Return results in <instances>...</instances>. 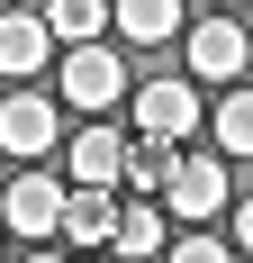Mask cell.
<instances>
[{
    "label": "cell",
    "instance_id": "cell-1",
    "mask_svg": "<svg viewBox=\"0 0 253 263\" xmlns=\"http://www.w3.org/2000/svg\"><path fill=\"white\" fill-rule=\"evenodd\" d=\"M190 127H199V82H190V73H154V82H136V136L181 145Z\"/></svg>",
    "mask_w": 253,
    "mask_h": 263
},
{
    "label": "cell",
    "instance_id": "cell-2",
    "mask_svg": "<svg viewBox=\"0 0 253 263\" xmlns=\"http://www.w3.org/2000/svg\"><path fill=\"white\" fill-rule=\"evenodd\" d=\"M126 100V64L109 46H64V109H81V118H100V109Z\"/></svg>",
    "mask_w": 253,
    "mask_h": 263
},
{
    "label": "cell",
    "instance_id": "cell-3",
    "mask_svg": "<svg viewBox=\"0 0 253 263\" xmlns=\"http://www.w3.org/2000/svg\"><path fill=\"white\" fill-rule=\"evenodd\" d=\"M126 163H136V145H126L118 127H100V118L64 136V173H73L81 191H118V182H126Z\"/></svg>",
    "mask_w": 253,
    "mask_h": 263
},
{
    "label": "cell",
    "instance_id": "cell-4",
    "mask_svg": "<svg viewBox=\"0 0 253 263\" xmlns=\"http://www.w3.org/2000/svg\"><path fill=\"white\" fill-rule=\"evenodd\" d=\"M54 136H64V109L46 100V91H9V100H0V155H46Z\"/></svg>",
    "mask_w": 253,
    "mask_h": 263
},
{
    "label": "cell",
    "instance_id": "cell-5",
    "mask_svg": "<svg viewBox=\"0 0 253 263\" xmlns=\"http://www.w3.org/2000/svg\"><path fill=\"white\" fill-rule=\"evenodd\" d=\"M64 200H73V182H54V173H18V182L0 191V218H9L18 236H54V227H64Z\"/></svg>",
    "mask_w": 253,
    "mask_h": 263
},
{
    "label": "cell",
    "instance_id": "cell-6",
    "mask_svg": "<svg viewBox=\"0 0 253 263\" xmlns=\"http://www.w3.org/2000/svg\"><path fill=\"white\" fill-rule=\"evenodd\" d=\"M226 200H235V191H226V163H208V155H181L172 191H163V209H172V218H199V227L226 209Z\"/></svg>",
    "mask_w": 253,
    "mask_h": 263
},
{
    "label": "cell",
    "instance_id": "cell-7",
    "mask_svg": "<svg viewBox=\"0 0 253 263\" xmlns=\"http://www.w3.org/2000/svg\"><path fill=\"white\" fill-rule=\"evenodd\" d=\"M46 64H54L46 9H0V73H46Z\"/></svg>",
    "mask_w": 253,
    "mask_h": 263
},
{
    "label": "cell",
    "instance_id": "cell-8",
    "mask_svg": "<svg viewBox=\"0 0 253 263\" xmlns=\"http://www.w3.org/2000/svg\"><path fill=\"white\" fill-rule=\"evenodd\" d=\"M244 54H253V36H244L235 18H199V27H190V73L235 82V73H244Z\"/></svg>",
    "mask_w": 253,
    "mask_h": 263
},
{
    "label": "cell",
    "instance_id": "cell-9",
    "mask_svg": "<svg viewBox=\"0 0 253 263\" xmlns=\"http://www.w3.org/2000/svg\"><path fill=\"white\" fill-rule=\"evenodd\" d=\"M118 218H126L118 191H81V182H73V200H64V236H73L81 254H100V245L118 236Z\"/></svg>",
    "mask_w": 253,
    "mask_h": 263
},
{
    "label": "cell",
    "instance_id": "cell-10",
    "mask_svg": "<svg viewBox=\"0 0 253 263\" xmlns=\"http://www.w3.org/2000/svg\"><path fill=\"white\" fill-rule=\"evenodd\" d=\"M172 209H154V200H136V209L118 218V236H109V254L118 263H145V254H172V227H163Z\"/></svg>",
    "mask_w": 253,
    "mask_h": 263
},
{
    "label": "cell",
    "instance_id": "cell-11",
    "mask_svg": "<svg viewBox=\"0 0 253 263\" xmlns=\"http://www.w3.org/2000/svg\"><path fill=\"white\" fill-rule=\"evenodd\" d=\"M54 46H100V27H118V0H46Z\"/></svg>",
    "mask_w": 253,
    "mask_h": 263
},
{
    "label": "cell",
    "instance_id": "cell-12",
    "mask_svg": "<svg viewBox=\"0 0 253 263\" xmlns=\"http://www.w3.org/2000/svg\"><path fill=\"white\" fill-rule=\"evenodd\" d=\"M118 36H126V46H163V36H181V0H118Z\"/></svg>",
    "mask_w": 253,
    "mask_h": 263
},
{
    "label": "cell",
    "instance_id": "cell-13",
    "mask_svg": "<svg viewBox=\"0 0 253 263\" xmlns=\"http://www.w3.org/2000/svg\"><path fill=\"white\" fill-rule=\"evenodd\" d=\"M172 173H181V155H172V145H154V136L136 145V163H126V182H136V200H163V191H172Z\"/></svg>",
    "mask_w": 253,
    "mask_h": 263
},
{
    "label": "cell",
    "instance_id": "cell-14",
    "mask_svg": "<svg viewBox=\"0 0 253 263\" xmlns=\"http://www.w3.org/2000/svg\"><path fill=\"white\" fill-rule=\"evenodd\" d=\"M217 145L226 155H253V91H226L217 100Z\"/></svg>",
    "mask_w": 253,
    "mask_h": 263
},
{
    "label": "cell",
    "instance_id": "cell-15",
    "mask_svg": "<svg viewBox=\"0 0 253 263\" xmlns=\"http://www.w3.org/2000/svg\"><path fill=\"white\" fill-rule=\"evenodd\" d=\"M163 263H235V254L208 236V227H190V236H172V254H163Z\"/></svg>",
    "mask_w": 253,
    "mask_h": 263
},
{
    "label": "cell",
    "instance_id": "cell-16",
    "mask_svg": "<svg viewBox=\"0 0 253 263\" xmlns=\"http://www.w3.org/2000/svg\"><path fill=\"white\" fill-rule=\"evenodd\" d=\"M235 245H244V254H253V200H244V209H235Z\"/></svg>",
    "mask_w": 253,
    "mask_h": 263
},
{
    "label": "cell",
    "instance_id": "cell-17",
    "mask_svg": "<svg viewBox=\"0 0 253 263\" xmlns=\"http://www.w3.org/2000/svg\"><path fill=\"white\" fill-rule=\"evenodd\" d=\"M81 263H100V254H81Z\"/></svg>",
    "mask_w": 253,
    "mask_h": 263
},
{
    "label": "cell",
    "instance_id": "cell-18",
    "mask_svg": "<svg viewBox=\"0 0 253 263\" xmlns=\"http://www.w3.org/2000/svg\"><path fill=\"white\" fill-rule=\"evenodd\" d=\"M36 263H54V254H36Z\"/></svg>",
    "mask_w": 253,
    "mask_h": 263
}]
</instances>
